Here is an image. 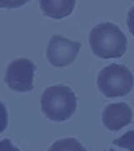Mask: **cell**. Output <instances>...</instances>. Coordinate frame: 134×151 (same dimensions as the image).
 <instances>
[{"label":"cell","mask_w":134,"mask_h":151,"mask_svg":"<svg viewBox=\"0 0 134 151\" xmlns=\"http://www.w3.org/2000/svg\"><path fill=\"white\" fill-rule=\"evenodd\" d=\"M89 45L92 52L101 59L120 58L127 50V38L118 25L104 22L91 29Z\"/></svg>","instance_id":"obj_1"},{"label":"cell","mask_w":134,"mask_h":151,"mask_svg":"<svg viewBox=\"0 0 134 151\" xmlns=\"http://www.w3.org/2000/svg\"><path fill=\"white\" fill-rule=\"evenodd\" d=\"M40 104L41 111L48 120L60 123L73 116L78 106V99L69 86L57 84L43 91Z\"/></svg>","instance_id":"obj_2"},{"label":"cell","mask_w":134,"mask_h":151,"mask_svg":"<svg viewBox=\"0 0 134 151\" xmlns=\"http://www.w3.org/2000/svg\"><path fill=\"white\" fill-rule=\"evenodd\" d=\"M97 85L107 98L125 97L133 88L134 77L126 65L112 63L99 73Z\"/></svg>","instance_id":"obj_3"},{"label":"cell","mask_w":134,"mask_h":151,"mask_svg":"<svg viewBox=\"0 0 134 151\" xmlns=\"http://www.w3.org/2000/svg\"><path fill=\"white\" fill-rule=\"evenodd\" d=\"M37 66L25 58L14 60L9 64L4 75V82L17 92H28L34 89V76Z\"/></svg>","instance_id":"obj_4"},{"label":"cell","mask_w":134,"mask_h":151,"mask_svg":"<svg viewBox=\"0 0 134 151\" xmlns=\"http://www.w3.org/2000/svg\"><path fill=\"white\" fill-rule=\"evenodd\" d=\"M80 48V42L56 35L52 37L47 45V60L54 67H64L75 61Z\"/></svg>","instance_id":"obj_5"},{"label":"cell","mask_w":134,"mask_h":151,"mask_svg":"<svg viewBox=\"0 0 134 151\" xmlns=\"http://www.w3.org/2000/svg\"><path fill=\"white\" fill-rule=\"evenodd\" d=\"M133 119L131 107L127 103H111L102 112V123L107 130L116 132L130 125Z\"/></svg>","instance_id":"obj_6"},{"label":"cell","mask_w":134,"mask_h":151,"mask_svg":"<svg viewBox=\"0 0 134 151\" xmlns=\"http://www.w3.org/2000/svg\"><path fill=\"white\" fill-rule=\"evenodd\" d=\"M40 7L47 17L62 19L72 13L75 0H40Z\"/></svg>","instance_id":"obj_7"},{"label":"cell","mask_w":134,"mask_h":151,"mask_svg":"<svg viewBox=\"0 0 134 151\" xmlns=\"http://www.w3.org/2000/svg\"><path fill=\"white\" fill-rule=\"evenodd\" d=\"M47 151H87V149L75 137H62L54 141Z\"/></svg>","instance_id":"obj_8"},{"label":"cell","mask_w":134,"mask_h":151,"mask_svg":"<svg viewBox=\"0 0 134 151\" xmlns=\"http://www.w3.org/2000/svg\"><path fill=\"white\" fill-rule=\"evenodd\" d=\"M113 145L128 151H134V129L125 132L113 141Z\"/></svg>","instance_id":"obj_9"},{"label":"cell","mask_w":134,"mask_h":151,"mask_svg":"<svg viewBox=\"0 0 134 151\" xmlns=\"http://www.w3.org/2000/svg\"><path fill=\"white\" fill-rule=\"evenodd\" d=\"M9 125V114L5 105L0 101V134L6 129Z\"/></svg>","instance_id":"obj_10"},{"label":"cell","mask_w":134,"mask_h":151,"mask_svg":"<svg viewBox=\"0 0 134 151\" xmlns=\"http://www.w3.org/2000/svg\"><path fill=\"white\" fill-rule=\"evenodd\" d=\"M0 151H21L17 146H15L11 139H0Z\"/></svg>","instance_id":"obj_11"},{"label":"cell","mask_w":134,"mask_h":151,"mask_svg":"<svg viewBox=\"0 0 134 151\" xmlns=\"http://www.w3.org/2000/svg\"><path fill=\"white\" fill-rule=\"evenodd\" d=\"M127 25L129 28L131 35L134 37V5L132 9H130L129 13H128V18H127Z\"/></svg>","instance_id":"obj_12"},{"label":"cell","mask_w":134,"mask_h":151,"mask_svg":"<svg viewBox=\"0 0 134 151\" xmlns=\"http://www.w3.org/2000/svg\"><path fill=\"white\" fill-rule=\"evenodd\" d=\"M14 0H0V9H11Z\"/></svg>","instance_id":"obj_13"},{"label":"cell","mask_w":134,"mask_h":151,"mask_svg":"<svg viewBox=\"0 0 134 151\" xmlns=\"http://www.w3.org/2000/svg\"><path fill=\"white\" fill-rule=\"evenodd\" d=\"M27 1L28 0H14V2H13L11 9H18V7H20V6H22V5L25 4Z\"/></svg>","instance_id":"obj_14"},{"label":"cell","mask_w":134,"mask_h":151,"mask_svg":"<svg viewBox=\"0 0 134 151\" xmlns=\"http://www.w3.org/2000/svg\"><path fill=\"white\" fill-rule=\"evenodd\" d=\"M105 151H118V150H114V149H107V150Z\"/></svg>","instance_id":"obj_15"}]
</instances>
